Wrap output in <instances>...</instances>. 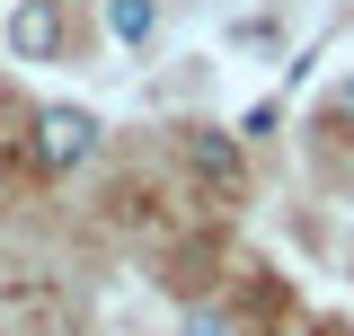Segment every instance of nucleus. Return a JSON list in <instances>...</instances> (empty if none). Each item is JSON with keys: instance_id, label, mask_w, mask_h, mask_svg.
Here are the masks:
<instances>
[{"instance_id": "obj_1", "label": "nucleus", "mask_w": 354, "mask_h": 336, "mask_svg": "<svg viewBox=\"0 0 354 336\" xmlns=\"http://www.w3.org/2000/svg\"><path fill=\"white\" fill-rule=\"evenodd\" d=\"M27 160L44 168V177H62V168H80V160H97V115L88 106H36V124H27Z\"/></svg>"}, {"instance_id": "obj_2", "label": "nucleus", "mask_w": 354, "mask_h": 336, "mask_svg": "<svg viewBox=\"0 0 354 336\" xmlns=\"http://www.w3.org/2000/svg\"><path fill=\"white\" fill-rule=\"evenodd\" d=\"M9 53H18V62H53V53H62V9H53V0L9 9Z\"/></svg>"}, {"instance_id": "obj_3", "label": "nucleus", "mask_w": 354, "mask_h": 336, "mask_svg": "<svg viewBox=\"0 0 354 336\" xmlns=\"http://www.w3.org/2000/svg\"><path fill=\"white\" fill-rule=\"evenodd\" d=\"M186 160H195V177H204V186H230V177H239L230 133H186Z\"/></svg>"}, {"instance_id": "obj_4", "label": "nucleus", "mask_w": 354, "mask_h": 336, "mask_svg": "<svg viewBox=\"0 0 354 336\" xmlns=\"http://www.w3.org/2000/svg\"><path fill=\"white\" fill-rule=\"evenodd\" d=\"M151 27H160L151 0H106V36H115V44H151Z\"/></svg>"}, {"instance_id": "obj_5", "label": "nucleus", "mask_w": 354, "mask_h": 336, "mask_svg": "<svg viewBox=\"0 0 354 336\" xmlns=\"http://www.w3.org/2000/svg\"><path fill=\"white\" fill-rule=\"evenodd\" d=\"M186 336H230V319L221 310H186Z\"/></svg>"}, {"instance_id": "obj_6", "label": "nucleus", "mask_w": 354, "mask_h": 336, "mask_svg": "<svg viewBox=\"0 0 354 336\" xmlns=\"http://www.w3.org/2000/svg\"><path fill=\"white\" fill-rule=\"evenodd\" d=\"M328 115H337V124L354 133V80H337V88H328Z\"/></svg>"}, {"instance_id": "obj_7", "label": "nucleus", "mask_w": 354, "mask_h": 336, "mask_svg": "<svg viewBox=\"0 0 354 336\" xmlns=\"http://www.w3.org/2000/svg\"><path fill=\"white\" fill-rule=\"evenodd\" d=\"M53 9H62V0H53Z\"/></svg>"}]
</instances>
